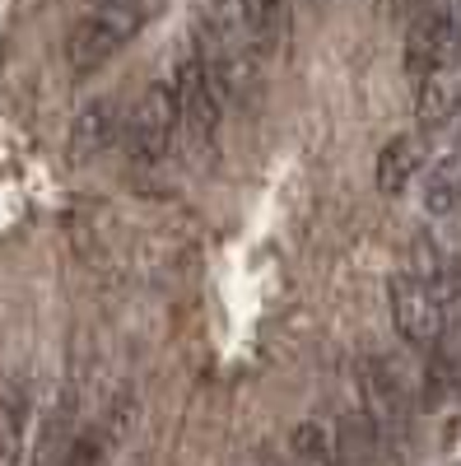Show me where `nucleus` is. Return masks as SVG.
<instances>
[{
	"label": "nucleus",
	"mask_w": 461,
	"mask_h": 466,
	"mask_svg": "<svg viewBox=\"0 0 461 466\" xmlns=\"http://www.w3.org/2000/svg\"><path fill=\"white\" fill-rule=\"evenodd\" d=\"M173 98H177V140L186 149L191 164H205L215 136H219V112H224V89L215 85L210 66L196 56H186L173 75Z\"/></svg>",
	"instance_id": "nucleus-1"
},
{
	"label": "nucleus",
	"mask_w": 461,
	"mask_h": 466,
	"mask_svg": "<svg viewBox=\"0 0 461 466\" xmlns=\"http://www.w3.org/2000/svg\"><path fill=\"white\" fill-rule=\"evenodd\" d=\"M145 24V5H89L65 33V61L75 75H94L117 56Z\"/></svg>",
	"instance_id": "nucleus-2"
},
{
	"label": "nucleus",
	"mask_w": 461,
	"mask_h": 466,
	"mask_svg": "<svg viewBox=\"0 0 461 466\" xmlns=\"http://www.w3.org/2000/svg\"><path fill=\"white\" fill-rule=\"evenodd\" d=\"M387 299H392V322L410 345L429 350V345L443 340L447 303H443V289L425 276V270H396L392 285H387Z\"/></svg>",
	"instance_id": "nucleus-3"
},
{
	"label": "nucleus",
	"mask_w": 461,
	"mask_h": 466,
	"mask_svg": "<svg viewBox=\"0 0 461 466\" xmlns=\"http://www.w3.org/2000/svg\"><path fill=\"white\" fill-rule=\"evenodd\" d=\"M177 136V98L168 80H154L126 116V149L135 164H159Z\"/></svg>",
	"instance_id": "nucleus-4"
},
{
	"label": "nucleus",
	"mask_w": 461,
	"mask_h": 466,
	"mask_svg": "<svg viewBox=\"0 0 461 466\" xmlns=\"http://www.w3.org/2000/svg\"><path fill=\"white\" fill-rule=\"evenodd\" d=\"M456 61V47H452V15L438 0H425L415 15H410V28H406V75L419 85L429 80L434 70L452 66Z\"/></svg>",
	"instance_id": "nucleus-5"
},
{
	"label": "nucleus",
	"mask_w": 461,
	"mask_h": 466,
	"mask_svg": "<svg viewBox=\"0 0 461 466\" xmlns=\"http://www.w3.org/2000/svg\"><path fill=\"white\" fill-rule=\"evenodd\" d=\"M364 415L368 424L396 448V439H406L410 430V406H406V387L396 378V369L387 360H368L364 369Z\"/></svg>",
	"instance_id": "nucleus-6"
},
{
	"label": "nucleus",
	"mask_w": 461,
	"mask_h": 466,
	"mask_svg": "<svg viewBox=\"0 0 461 466\" xmlns=\"http://www.w3.org/2000/svg\"><path fill=\"white\" fill-rule=\"evenodd\" d=\"M238 5V24H243V37L256 61L276 56L280 43L289 37V0H234Z\"/></svg>",
	"instance_id": "nucleus-7"
},
{
	"label": "nucleus",
	"mask_w": 461,
	"mask_h": 466,
	"mask_svg": "<svg viewBox=\"0 0 461 466\" xmlns=\"http://www.w3.org/2000/svg\"><path fill=\"white\" fill-rule=\"evenodd\" d=\"M117 103L112 98H94L80 107V116H75V127H70V159L75 164H89L98 159V154L117 140Z\"/></svg>",
	"instance_id": "nucleus-8"
},
{
	"label": "nucleus",
	"mask_w": 461,
	"mask_h": 466,
	"mask_svg": "<svg viewBox=\"0 0 461 466\" xmlns=\"http://www.w3.org/2000/svg\"><path fill=\"white\" fill-rule=\"evenodd\" d=\"M336 466H392V443L382 439L368 415H345L340 420V443H336Z\"/></svg>",
	"instance_id": "nucleus-9"
},
{
	"label": "nucleus",
	"mask_w": 461,
	"mask_h": 466,
	"mask_svg": "<svg viewBox=\"0 0 461 466\" xmlns=\"http://www.w3.org/2000/svg\"><path fill=\"white\" fill-rule=\"evenodd\" d=\"M419 168H425V140L419 136H392L377 154V191L382 197H401Z\"/></svg>",
	"instance_id": "nucleus-10"
},
{
	"label": "nucleus",
	"mask_w": 461,
	"mask_h": 466,
	"mask_svg": "<svg viewBox=\"0 0 461 466\" xmlns=\"http://www.w3.org/2000/svg\"><path fill=\"white\" fill-rule=\"evenodd\" d=\"M456 107H461V80H456V75H447V66L434 70L429 80H419L415 112H419V127H425V131H443L452 116H456Z\"/></svg>",
	"instance_id": "nucleus-11"
},
{
	"label": "nucleus",
	"mask_w": 461,
	"mask_h": 466,
	"mask_svg": "<svg viewBox=\"0 0 461 466\" xmlns=\"http://www.w3.org/2000/svg\"><path fill=\"white\" fill-rule=\"evenodd\" d=\"M456 206H461V145L452 154H443L425 182V210L429 215H447Z\"/></svg>",
	"instance_id": "nucleus-12"
},
{
	"label": "nucleus",
	"mask_w": 461,
	"mask_h": 466,
	"mask_svg": "<svg viewBox=\"0 0 461 466\" xmlns=\"http://www.w3.org/2000/svg\"><path fill=\"white\" fill-rule=\"evenodd\" d=\"M24 461V406L0 401V466Z\"/></svg>",
	"instance_id": "nucleus-13"
},
{
	"label": "nucleus",
	"mask_w": 461,
	"mask_h": 466,
	"mask_svg": "<svg viewBox=\"0 0 461 466\" xmlns=\"http://www.w3.org/2000/svg\"><path fill=\"white\" fill-rule=\"evenodd\" d=\"M289 452H294V466H336L317 424H298L294 439H289Z\"/></svg>",
	"instance_id": "nucleus-14"
},
{
	"label": "nucleus",
	"mask_w": 461,
	"mask_h": 466,
	"mask_svg": "<svg viewBox=\"0 0 461 466\" xmlns=\"http://www.w3.org/2000/svg\"><path fill=\"white\" fill-rule=\"evenodd\" d=\"M447 15H452V47H456V61H461V0H452Z\"/></svg>",
	"instance_id": "nucleus-15"
},
{
	"label": "nucleus",
	"mask_w": 461,
	"mask_h": 466,
	"mask_svg": "<svg viewBox=\"0 0 461 466\" xmlns=\"http://www.w3.org/2000/svg\"><path fill=\"white\" fill-rule=\"evenodd\" d=\"M419 5H425V0H392V10H396V15H406V19H410Z\"/></svg>",
	"instance_id": "nucleus-16"
},
{
	"label": "nucleus",
	"mask_w": 461,
	"mask_h": 466,
	"mask_svg": "<svg viewBox=\"0 0 461 466\" xmlns=\"http://www.w3.org/2000/svg\"><path fill=\"white\" fill-rule=\"evenodd\" d=\"M85 5H145V0H85Z\"/></svg>",
	"instance_id": "nucleus-17"
},
{
	"label": "nucleus",
	"mask_w": 461,
	"mask_h": 466,
	"mask_svg": "<svg viewBox=\"0 0 461 466\" xmlns=\"http://www.w3.org/2000/svg\"><path fill=\"white\" fill-rule=\"evenodd\" d=\"M456 387H461V360H456Z\"/></svg>",
	"instance_id": "nucleus-18"
}]
</instances>
